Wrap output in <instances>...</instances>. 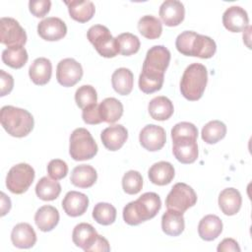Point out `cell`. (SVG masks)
I'll return each mask as SVG.
<instances>
[{
	"mask_svg": "<svg viewBox=\"0 0 252 252\" xmlns=\"http://www.w3.org/2000/svg\"><path fill=\"white\" fill-rule=\"evenodd\" d=\"M160 207L161 201L157 193H144L136 201H132L124 207L123 220L129 225H138L155 218Z\"/></svg>",
	"mask_w": 252,
	"mask_h": 252,
	"instance_id": "cell-1",
	"label": "cell"
},
{
	"mask_svg": "<svg viewBox=\"0 0 252 252\" xmlns=\"http://www.w3.org/2000/svg\"><path fill=\"white\" fill-rule=\"evenodd\" d=\"M176 49L183 55L208 59L215 55L217 44L210 36L199 34L193 31H185L175 40Z\"/></svg>",
	"mask_w": 252,
	"mask_h": 252,
	"instance_id": "cell-2",
	"label": "cell"
},
{
	"mask_svg": "<svg viewBox=\"0 0 252 252\" xmlns=\"http://www.w3.org/2000/svg\"><path fill=\"white\" fill-rule=\"evenodd\" d=\"M0 121L6 132L16 138L28 136L34 125L33 117L28 110L12 105L1 108Z\"/></svg>",
	"mask_w": 252,
	"mask_h": 252,
	"instance_id": "cell-3",
	"label": "cell"
},
{
	"mask_svg": "<svg viewBox=\"0 0 252 252\" xmlns=\"http://www.w3.org/2000/svg\"><path fill=\"white\" fill-rule=\"evenodd\" d=\"M208 83L207 68L200 63L190 64L180 81L181 94L188 100L195 101L203 96Z\"/></svg>",
	"mask_w": 252,
	"mask_h": 252,
	"instance_id": "cell-4",
	"label": "cell"
},
{
	"mask_svg": "<svg viewBox=\"0 0 252 252\" xmlns=\"http://www.w3.org/2000/svg\"><path fill=\"white\" fill-rule=\"evenodd\" d=\"M97 150V145L90 131L85 128H77L72 132L69 154L74 160L91 159L96 155Z\"/></svg>",
	"mask_w": 252,
	"mask_h": 252,
	"instance_id": "cell-5",
	"label": "cell"
},
{
	"mask_svg": "<svg viewBox=\"0 0 252 252\" xmlns=\"http://www.w3.org/2000/svg\"><path fill=\"white\" fill-rule=\"evenodd\" d=\"M87 36L97 53L102 57L112 58L119 53L116 39L111 35L109 30L105 26H92L87 32Z\"/></svg>",
	"mask_w": 252,
	"mask_h": 252,
	"instance_id": "cell-6",
	"label": "cell"
},
{
	"mask_svg": "<svg viewBox=\"0 0 252 252\" xmlns=\"http://www.w3.org/2000/svg\"><path fill=\"white\" fill-rule=\"evenodd\" d=\"M35 173L28 163H18L10 168L6 177V186L14 194L25 193L32 184Z\"/></svg>",
	"mask_w": 252,
	"mask_h": 252,
	"instance_id": "cell-7",
	"label": "cell"
},
{
	"mask_svg": "<svg viewBox=\"0 0 252 252\" xmlns=\"http://www.w3.org/2000/svg\"><path fill=\"white\" fill-rule=\"evenodd\" d=\"M196 203L197 195L194 189L183 182L174 184L165 199L167 210H174L182 214Z\"/></svg>",
	"mask_w": 252,
	"mask_h": 252,
	"instance_id": "cell-8",
	"label": "cell"
},
{
	"mask_svg": "<svg viewBox=\"0 0 252 252\" xmlns=\"http://www.w3.org/2000/svg\"><path fill=\"white\" fill-rule=\"evenodd\" d=\"M0 42L12 46H24L27 42V33L18 21L3 17L0 20Z\"/></svg>",
	"mask_w": 252,
	"mask_h": 252,
	"instance_id": "cell-9",
	"label": "cell"
},
{
	"mask_svg": "<svg viewBox=\"0 0 252 252\" xmlns=\"http://www.w3.org/2000/svg\"><path fill=\"white\" fill-rule=\"evenodd\" d=\"M170 62V52L163 45H155L151 47L143 63V71L155 74H163Z\"/></svg>",
	"mask_w": 252,
	"mask_h": 252,
	"instance_id": "cell-10",
	"label": "cell"
},
{
	"mask_svg": "<svg viewBox=\"0 0 252 252\" xmlns=\"http://www.w3.org/2000/svg\"><path fill=\"white\" fill-rule=\"evenodd\" d=\"M83 77L82 65L73 58L62 59L56 68L57 82L63 87H73Z\"/></svg>",
	"mask_w": 252,
	"mask_h": 252,
	"instance_id": "cell-11",
	"label": "cell"
},
{
	"mask_svg": "<svg viewBox=\"0 0 252 252\" xmlns=\"http://www.w3.org/2000/svg\"><path fill=\"white\" fill-rule=\"evenodd\" d=\"M139 141L142 147L147 151L157 152L160 150L166 142L165 131L158 125H146L140 132Z\"/></svg>",
	"mask_w": 252,
	"mask_h": 252,
	"instance_id": "cell-12",
	"label": "cell"
},
{
	"mask_svg": "<svg viewBox=\"0 0 252 252\" xmlns=\"http://www.w3.org/2000/svg\"><path fill=\"white\" fill-rule=\"evenodd\" d=\"M37 33L44 40L56 41L66 35L67 26L60 18L48 17L38 23Z\"/></svg>",
	"mask_w": 252,
	"mask_h": 252,
	"instance_id": "cell-13",
	"label": "cell"
},
{
	"mask_svg": "<svg viewBox=\"0 0 252 252\" xmlns=\"http://www.w3.org/2000/svg\"><path fill=\"white\" fill-rule=\"evenodd\" d=\"M172 153L175 158L184 164L193 163L198 158L197 139L179 138L172 140Z\"/></svg>",
	"mask_w": 252,
	"mask_h": 252,
	"instance_id": "cell-14",
	"label": "cell"
},
{
	"mask_svg": "<svg viewBox=\"0 0 252 252\" xmlns=\"http://www.w3.org/2000/svg\"><path fill=\"white\" fill-rule=\"evenodd\" d=\"M222 24L224 28L231 32H244L249 24L248 14L240 6H231L224 11Z\"/></svg>",
	"mask_w": 252,
	"mask_h": 252,
	"instance_id": "cell-15",
	"label": "cell"
},
{
	"mask_svg": "<svg viewBox=\"0 0 252 252\" xmlns=\"http://www.w3.org/2000/svg\"><path fill=\"white\" fill-rule=\"evenodd\" d=\"M158 14L165 26L176 27L184 20L185 8L180 1L166 0L160 5Z\"/></svg>",
	"mask_w": 252,
	"mask_h": 252,
	"instance_id": "cell-16",
	"label": "cell"
},
{
	"mask_svg": "<svg viewBox=\"0 0 252 252\" xmlns=\"http://www.w3.org/2000/svg\"><path fill=\"white\" fill-rule=\"evenodd\" d=\"M97 237L98 234L95 228L87 222H81L77 224L72 232V240L74 244L88 252H91V249L96 241Z\"/></svg>",
	"mask_w": 252,
	"mask_h": 252,
	"instance_id": "cell-17",
	"label": "cell"
},
{
	"mask_svg": "<svg viewBox=\"0 0 252 252\" xmlns=\"http://www.w3.org/2000/svg\"><path fill=\"white\" fill-rule=\"evenodd\" d=\"M128 138L127 129L120 124L112 125L105 128L101 134L100 139L103 146L112 152L118 151L122 148Z\"/></svg>",
	"mask_w": 252,
	"mask_h": 252,
	"instance_id": "cell-18",
	"label": "cell"
},
{
	"mask_svg": "<svg viewBox=\"0 0 252 252\" xmlns=\"http://www.w3.org/2000/svg\"><path fill=\"white\" fill-rule=\"evenodd\" d=\"M89 207V198L86 194L78 191H69L63 201L62 208L70 217H79L86 213Z\"/></svg>",
	"mask_w": 252,
	"mask_h": 252,
	"instance_id": "cell-19",
	"label": "cell"
},
{
	"mask_svg": "<svg viewBox=\"0 0 252 252\" xmlns=\"http://www.w3.org/2000/svg\"><path fill=\"white\" fill-rule=\"evenodd\" d=\"M11 240L14 246L21 249H28L35 244L36 234L31 224L27 222H20L13 227Z\"/></svg>",
	"mask_w": 252,
	"mask_h": 252,
	"instance_id": "cell-20",
	"label": "cell"
},
{
	"mask_svg": "<svg viewBox=\"0 0 252 252\" xmlns=\"http://www.w3.org/2000/svg\"><path fill=\"white\" fill-rule=\"evenodd\" d=\"M242 204V197L239 191L229 187L223 189L219 195V206L221 212L226 216L236 215Z\"/></svg>",
	"mask_w": 252,
	"mask_h": 252,
	"instance_id": "cell-21",
	"label": "cell"
},
{
	"mask_svg": "<svg viewBox=\"0 0 252 252\" xmlns=\"http://www.w3.org/2000/svg\"><path fill=\"white\" fill-rule=\"evenodd\" d=\"M52 64L49 59L39 57L32 61L29 69V76L31 80L38 86L47 84L51 78Z\"/></svg>",
	"mask_w": 252,
	"mask_h": 252,
	"instance_id": "cell-22",
	"label": "cell"
},
{
	"mask_svg": "<svg viewBox=\"0 0 252 252\" xmlns=\"http://www.w3.org/2000/svg\"><path fill=\"white\" fill-rule=\"evenodd\" d=\"M175 171L173 165L168 161H158L154 163L149 171L148 176L153 184L163 186L171 182L174 178Z\"/></svg>",
	"mask_w": 252,
	"mask_h": 252,
	"instance_id": "cell-23",
	"label": "cell"
},
{
	"mask_svg": "<svg viewBox=\"0 0 252 252\" xmlns=\"http://www.w3.org/2000/svg\"><path fill=\"white\" fill-rule=\"evenodd\" d=\"M34 221L39 230L44 232L50 231L58 224L59 212L53 206L44 205L36 211Z\"/></svg>",
	"mask_w": 252,
	"mask_h": 252,
	"instance_id": "cell-24",
	"label": "cell"
},
{
	"mask_svg": "<svg viewBox=\"0 0 252 252\" xmlns=\"http://www.w3.org/2000/svg\"><path fill=\"white\" fill-rule=\"evenodd\" d=\"M222 231V221L216 215H207L199 222L198 233L205 241H212L218 238Z\"/></svg>",
	"mask_w": 252,
	"mask_h": 252,
	"instance_id": "cell-25",
	"label": "cell"
},
{
	"mask_svg": "<svg viewBox=\"0 0 252 252\" xmlns=\"http://www.w3.org/2000/svg\"><path fill=\"white\" fill-rule=\"evenodd\" d=\"M97 179L96 170L90 164H80L74 167L70 181L73 185L80 188L92 187Z\"/></svg>",
	"mask_w": 252,
	"mask_h": 252,
	"instance_id": "cell-26",
	"label": "cell"
},
{
	"mask_svg": "<svg viewBox=\"0 0 252 252\" xmlns=\"http://www.w3.org/2000/svg\"><path fill=\"white\" fill-rule=\"evenodd\" d=\"M64 3L68 7L70 17L79 23H86L90 21L94 15L95 7L92 1L73 0L65 1Z\"/></svg>",
	"mask_w": 252,
	"mask_h": 252,
	"instance_id": "cell-27",
	"label": "cell"
},
{
	"mask_svg": "<svg viewBox=\"0 0 252 252\" xmlns=\"http://www.w3.org/2000/svg\"><path fill=\"white\" fill-rule=\"evenodd\" d=\"M185 227L183 214L174 210H167L161 217L162 231L169 236H178Z\"/></svg>",
	"mask_w": 252,
	"mask_h": 252,
	"instance_id": "cell-28",
	"label": "cell"
},
{
	"mask_svg": "<svg viewBox=\"0 0 252 252\" xmlns=\"http://www.w3.org/2000/svg\"><path fill=\"white\" fill-rule=\"evenodd\" d=\"M148 110L151 117L155 120L164 121L173 114L174 107L171 100L163 95L154 97L148 105Z\"/></svg>",
	"mask_w": 252,
	"mask_h": 252,
	"instance_id": "cell-29",
	"label": "cell"
},
{
	"mask_svg": "<svg viewBox=\"0 0 252 252\" xmlns=\"http://www.w3.org/2000/svg\"><path fill=\"white\" fill-rule=\"evenodd\" d=\"M98 110L102 122L111 124L121 118L123 114V105L117 98L107 97L98 104Z\"/></svg>",
	"mask_w": 252,
	"mask_h": 252,
	"instance_id": "cell-30",
	"label": "cell"
},
{
	"mask_svg": "<svg viewBox=\"0 0 252 252\" xmlns=\"http://www.w3.org/2000/svg\"><path fill=\"white\" fill-rule=\"evenodd\" d=\"M111 84L114 91L121 94L127 95L133 90L134 85V76L130 69L127 68H118L116 69L111 76Z\"/></svg>",
	"mask_w": 252,
	"mask_h": 252,
	"instance_id": "cell-31",
	"label": "cell"
},
{
	"mask_svg": "<svg viewBox=\"0 0 252 252\" xmlns=\"http://www.w3.org/2000/svg\"><path fill=\"white\" fill-rule=\"evenodd\" d=\"M61 193V185L50 177H41L35 186V194L42 201H53Z\"/></svg>",
	"mask_w": 252,
	"mask_h": 252,
	"instance_id": "cell-32",
	"label": "cell"
},
{
	"mask_svg": "<svg viewBox=\"0 0 252 252\" xmlns=\"http://www.w3.org/2000/svg\"><path fill=\"white\" fill-rule=\"evenodd\" d=\"M140 33L148 39H156L162 32V25L159 19L152 15L143 16L138 22Z\"/></svg>",
	"mask_w": 252,
	"mask_h": 252,
	"instance_id": "cell-33",
	"label": "cell"
},
{
	"mask_svg": "<svg viewBox=\"0 0 252 252\" xmlns=\"http://www.w3.org/2000/svg\"><path fill=\"white\" fill-rule=\"evenodd\" d=\"M28 59V52L23 46L8 47L2 52V61L4 64L14 69H20L25 66Z\"/></svg>",
	"mask_w": 252,
	"mask_h": 252,
	"instance_id": "cell-34",
	"label": "cell"
},
{
	"mask_svg": "<svg viewBox=\"0 0 252 252\" xmlns=\"http://www.w3.org/2000/svg\"><path fill=\"white\" fill-rule=\"evenodd\" d=\"M202 139L207 144H216L225 137L226 126L220 120L208 122L202 129Z\"/></svg>",
	"mask_w": 252,
	"mask_h": 252,
	"instance_id": "cell-35",
	"label": "cell"
},
{
	"mask_svg": "<svg viewBox=\"0 0 252 252\" xmlns=\"http://www.w3.org/2000/svg\"><path fill=\"white\" fill-rule=\"evenodd\" d=\"M163 81L164 75L142 70L139 76V88L145 94H153L161 89Z\"/></svg>",
	"mask_w": 252,
	"mask_h": 252,
	"instance_id": "cell-36",
	"label": "cell"
},
{
	"mask_svg": "<svg viewBox=\"0 0 252 252\" xmlns=\"http://www.w3.org/2000/svg\"><path fill=\"white\" fill-rule=\"evenodd\" d=\"M116 39L118 52L124 56H130L135 54L140 49V39L137 35L130 32L120 33Z\"/></svg>",
	"mask_w": 252,
	"mask_h": 252,
	"instance_id": "cell-37",
	"label": "cell"
},
{
	"mask_svg": "<svg viewBox=\"0 0 252 252\" xmlns=\"http://www.w3.org/2000/svg\"><path fill=\"white\" fill-rule=\"evenodd\" d=\"M94 220L102 225H109L115 221L116 209L109 203H97L93 210Z\"/></svg>",
	"mask_w": 252,
	"mask_h": 252,
	"instance_id": "cell-38",
	"label": "cell"
},
{
	"mask_svg": "<svg viewBox=\"0 0 252 252\" xmlns=\"http://www.w3.org/2000/svg\"><path fill=\"white\" fill-rule=\"evenodd\" d=\"M75 101L82 109L95 104L97 101L96 91L91 85H83L75 93Z\"/></svg>",
	"mask_w": 252,
	"mask_h": 252,
	"instance_id": "cell-39",
	"label": "cell"
},
{
	"mask_svg": "<svg viewBox=\"0 0 252 252\" xmlns=\"http://www.w3.org/2000/svg\"><path fill=\"white\" fill-rule=\"evenodd\" d=\"M143 187V177L137 170H129L122 177V188L129 195L138 194Z\"/></svg>",
	"mask_w": 252,
	"mask_h": 252,
	"instance_id": "cell-40",
	"label": "cell"
},
{
	"mask_svg": "<svg viewBox=\"0 0 252 252\" xmlns=\"http://www.w3.org/2000/svg\"><path fill=\"white\" fill-rule=\"evenodd\" d=\"M198 129L197 127L190 122H179L173 126L171 129V138L172 140L179 138H192L197 139Z\"/></svg>",
	"mask_w": 252,
	"mask_h": 252,
	"instance_id": "cell-41",
	"label": "cell"
},
{
	"mask_svg": "<svg viewBox=\"0 0 252 252\" xmlns=\"http://www.w3.org/2000/svg\"><path fill=\"white\" fill-rule=\"evenodd\" d=\"M47 173L50 178L54 180H60L67 175L68 165L64 160L60 158L51 159L47 165Z\"/></svg>",
	"mask_w": 252,
	"mask_h": 252,
	"instance_id": "cell-42",
	"label": "cell"
},
{
	"mask_svg": "<svg viewBox=\"0 0 252 252\" xmlns=\"http://www.w3.org/2000/svg\"><path fill=\"white\" fill-rule=\"evenodd\" d=\"M51 8V1L50 0H31L29 2V9L30 12L36 18H42Z\"/></svg>",
	"mask_w": 252,
	"mask_h": 252,
	"instance_id": "cell-43",
	"label": "cell"
},
{
	"mask_svg": "<svg viewBox=\"0 0 252 252\" xmlns=\"http://www.w3.org/2000/svg\"><path fill=\"white\" fill-rule=\"evenodd\" d=\"M82 118L85 123L91 124V125H95L102 122L99 115L98 104L95 103L84 108L82 112Z\"/></svg>",
	"mask_w": 252,
	"mask_h": 252,
	"instance_id": "cell-44",
	"label": "cell"
},
{
	"mask_svg": "<svg viewBox=\"0 0 252 252\" xmlns=\"http://www.w3.org/2000/svg\"><path fill=\"white\" fill-rule=\"evenodd\" d=\"M0 87H1V96H4L11 93L14 87L13 77L6 73L4 70H0Z\"/></svg>",
	"mask_w": 252,
	"mask_h": 252,
	"instance_id": "cell-45",
	"label": "cell"
},
{
	"mask_svg": "<svg viewBox=\"0 0 252 252\" xmlns=\"http://www.w3.org/2000/svg\"><path fill=\"white\" fill-rule=\"evenodd\" d=\"M217 250L219 252H227V251H233V252H240V247L236 240L233 238H224L218 246Z\"/></svg>",
	"mask_w": 252,
	"mask_h": 252,
	"instance_id": "cell-46",
	"label": "cell"
},
{
	"mask_svg": "<svg viewBox=\"0 0 252 252\" xmlns=\"http://www.w3.org/2000/svg\"><path fill=\"white\" fill-rule=\"evenodd\" d=\"M110 251V246L106 238L98 234L96 241L91 249V252H108Z\"/></svg>",
	"mask_w": 252,
	"mask_h": 252,
	"instance_id": "cell-47",
	"label": "cell"
},
{
	"mask_svg": "<svg viewBox=\"0 0 252 252\" xmlns=\"http://www.w3.org/2000/svg\"><path fill=\"white\" fill-rule=\"evenodd\" d=\"M1 216H5L11 209V200L9 197L6 196L4 192L1 193Z\"/></svg>",
	"mask_w": 252,
	"mask_h": 252,
	"instance_id": "cell-48",
	"label": "cell"
}]
</instances>
